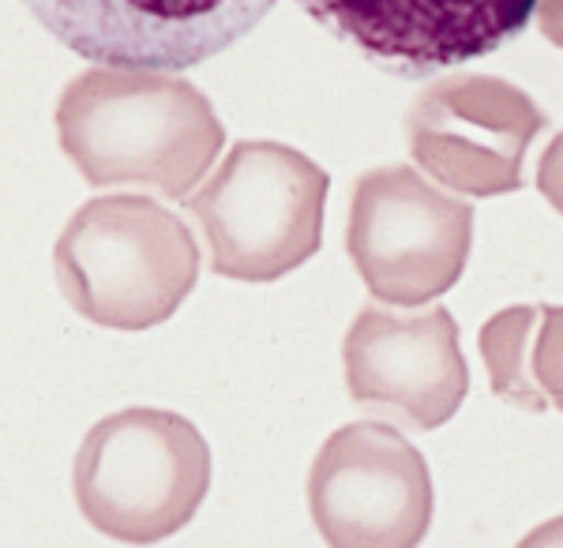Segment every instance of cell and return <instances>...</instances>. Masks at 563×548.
<instances>
[{
  "label": "cell",
  "instance_id": "9",
  "mask_svg": "<svg viewBox=\"0 0 563 548\" xmlns=\"http://www.w3.org/2000/svg\"><path fill=\"white\" fill-rule=\"evenodd\" d=\"M350 398L365 409L432 432L459 414L470 395V369L459 324L443 305H365L342 342Z\"/></svg>",
  "mask_w": 563,
  "mask_h": 548
},
{
  "label": "cell",
  "instance_id": "3",
  "mask_svg": "<svg viewBox=\"0 0 563 548\" xmlns=\"http://www.w3.org/2000/svg\"><path fill=\"white\" fill-rule=\"evenodd\" d=\"M211 489V447L174 409L132 406L102 417L71 465L76 507L121 545H158L196 518Z\"/></svg>",
  "mask_w": 563,
  "mask_h": 548
},
{
  "label": "cell",
  "instance_id": "2",
  "mask_svg": "<svg viewBox=\"0 0 563 548\" xmlns=\"http://www.w3.org/2000/svg\"><path fill=\"white\" fill-rule=\"evenodd\" d=\"M60 294L109 331H147L185 305L199 278V244L185 218L135 191L95 196L53 249Z\"/></svg>",
  "mask_w": 563,
  "mask_h": 548
},
{
  "label": "cell",
  "instance_id": "5",
  "mask_svg": "<svg viewBox=\"0 0 563 548\" xmlns=\"http://www.w3.org/2000/svg\"><path fill=\"white\" fill-rule=\"evenodd\" d=\"M474 249V207L448 196L413 166H379L350 199L346 252L368 294L417 308L462 278Z\"/></svg>",
  "mask_w": 563,
  "mask_h": 548
},
{
  "label": "cell",
  "instance_id": "12",
  "mask_svg": "<svg viewBox=\"0 0 563 548\" xmlns=\"http://www.w3.org/2000/svg\"><path fill=\"white\" fill-rule=\"evenodd\" d=\"M541 331L530 346V372L544 391L549 406L563 414V308L560 305H538Z\"/></svg>",
  "mask_w": 563,
  "mask_h": 548
},
{
  "label": "cell",
  "instance_id": "13",
  "mask_svg": "<svg viewBox=\"0 0 563 548\" xmlns=\"http://www.w3.org/2000/svg\"><path fill=\"white\" fill-rule=\"evenodd\" d=\"M538 188H541V196L563 215V132L549 143V151H544L541 169H538Z\"/></svg>",
  "mask_w": 563,
  "mask_h": 548
},
{
  "label": "cell",
  "instance_id": "10",
  "mask_svg": "<svg viewBox=\"0 0 563 548\" xmlns=\"http://www.w3.org/2000/svg\"><path fill=\"white\" fill-rule=\"evenodd\" d=\"M549 124L533 98L496 76H448L406 117L413 162L466 196L522 188L530 140Z\"/></svg>",
  "mask_w": 563,
  "mask_h": 548
},
{
  "label": "cell",
  "instance_id": "14",
  "mask_svg": "<svg viewBox=\"0 0 563 548\" xmlns=\"http://www.w3.org/2000/svg\"><path fill=\"white\" fill-rule=\"evenodd\" d=\"M515 548H563V515L549 518V523H541L538 529H530Z\"/></svg>",
  "mask_w": 563,
  "mask_h": 548
},
{
  "label": "cell",
  "instance_id": "8",
  "mask_svg": "<svg viewBox=\"0 0 563 548\" xmlns=\"http://www.w3.org/2000/svg\"><path fill=\"white\" fill-rule=\"evenodd\" d=\"M327 34L398 79H424L496 53L541 0H297Z\"/></svg>",
  "mask_w": 563,
  "mask_h": 548
},
{
  "label": "cell",
  "instance_id": "6",
  "mask_svg": "<svg viewBox=\"0 0 563 548\" xmlns=\"http://www.w3.org/2000/svg\"><path fill=\"white\" fill-rule=\"evenodd\" d=\"M308 511L331 548H417L435 511L429 462L395 425H342L308 473Z\"/></svg>",
  "mask_w": 563,
  "mask_h": 548
},
{
  "label": "cell",
  "instance_id": "7",
  "mask_svg": "<svg viewBox=\"0 0 563 548\" xmlns=\"http://www.w3.org/2000/svg\"><path fill=\"white\" fill-rule=\"evenodd\" d=\"M278 0H23L65 50L102 68L185 72L225 53Z\"/></svg>",
  "mask_w": 563,
  "mask_h": 548
},
{
  "label": "cell",
  "instance_id": "11",
  "mask_svg": "<svg viewBox=\"0 0 563 548\" xmlns=\"http://www.w3.org/2000/svg\"><path fill=\"white\" fill-rule=\"evenodd\" d=\"M533 319L538 305H515L504 308L481 327V358L488 364V380H493V395L504 402H515L522 409L544 414L549 398L538 387L530 372V346H533Z\"/></svg>",
  "mask_w": 563,
  "mask_h": 548
},
{
  "label": "cell",
  "instance_id": "1",
  "mask_svg": "<svg viewBox=\"0 0 563 548\" xmlns=\"http://www.w3.org/2000/svg\"><path fill=\"white\" fill-rule=\"evenodd\" d=\"M57 140L95 188L140 185L188 199L225 143L211 98L177 72H79L57 102Z\"/></svg>",
  "mask_w": 563,
  "mask_h": 548
},
{
  "label": "cell",
  "instance_id": "4",
  "mask_svg": "<svg viewBox=\"0 0 563 548\" xmlns=\"http://www.w3.org/2000/svg\"><path fill=\"white\" fill-rule=\"evenodd\" d=\"M331 177L305 151L241 140L185 199L211 249V271L233 282H278L320 252Z\"/></svg>",
  "mask_w": 563,
  "mask_h": 548
}]
</instances>
